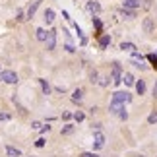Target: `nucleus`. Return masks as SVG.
<instances>
[{
    "label": "nucleus",
    "instance_id": "26",
    "mask_svg": "<svg viewBox=\"0 0 157 157\" xmlns=\"http://www.w3.org/2000/svg\"><path fill=\"white\" fill-rule=\"evenodd\" d=\"M147 58H149V62H151V64L155 66V68H157V58H155V54H149Z\"/></svg>",
    "mask_w": 157,
    "mask_h": 157
},
{
    "label": "nucleus",
    "instance_id": "24",
    "mask_svg": "<svg viewBox=\"0 0 157 157\" xmlns=\"http://www.w3.org/2000/svg\"><path fill=\"white\" fill-rule=\"evenodd\" d=\"M74 118H76V122H82V120L86 118V114H83V113H76V114H74Z\"/></svg>",
    "mask_w": 157,
    "mask_h": 157
},
{
    "label": "nucleus",
    "instance_id": "27",
    "mask_svg": "<svg viewBox=\"0 0 157 157\" xmlns=\"http://www.w3.org/2000/svg\"><path fill=\"white\" fill-rule=\"evenodd\" d=\"M35 146H37V147H43L45 146V138H39V140L35 142Z\"/></svg>",
    "mask_w": 157,
    "mask_h": 157
},
{
    "label": "nucleus",
    "instance_id": "23",
    "mask_svg": "<svg viewBox=\"0 0 157 157\" xmlns=\"http://www.w3.org/2000/svg\"><path fill=\"white\" fill-rule=\"evenodd\" d=\"M72 130H74V126H72V124H66L64 128H62V134H72Z\"/></svg>",
    "mask_w": 157,
    "mask_h": 157
},
{
    "label": "nucleus",
    "instance_id": "30",
    "mask_svg": "<svg viewBox=\"0 0 157 157\" xmlns=\"http://www.w3.org/2000/svg\"><path fill=\"white\" fill-rule=\"evenodd\" d=\"M62 118H64V120H70L72 114H70V113H62Z\"/></svg>",
    "mask_w": 157,
    "mask_h": 157
},
{
    "label": "nucleus",
    "instance_id": "10",
    "mask_svg": "<svg viewBox=\"0 0 157 157\" xmlns=\"http://www.w3.org/2000/svg\"><path fill=\"white\" fill-rule=\"evenodd\" d=\"M124 8H128V10L140 8V0H124Z\"/></svg>",
    "mask_w": 157,
    "mask_h": 157
},
{
    "label": "nucleus",
    "instance_id": "13",
    "mask_svg": "<svg viewBox=\"0 0 157 157\" xmlns=\"http://www.w3.org/2000/svg\"><path fill=\"white\" fill-rule=\"evenodd\" d=\"M122 80H124L126 86H136V78L132 76V74H128V72H126V74L122 76Z\"/></svg>",
    "mask_w": 157,
    "mask_h": 157
},
{
    "label": "nucleus",
    "instance_id": "3",
    "mask_svg": "<svg viewBox=\"0 0 157 157\" xmlns=\"http://www.w3.org/2000/svg\"><path fill=\"white\" fill-rule=\"evenodd\" d=\"M111 80H113V83H114V86H118V83L122 82V68H120V64H114V66H113Z\"/></svg>",
    "mask_w": 157,
    "mask_h": 157
},
{
    "label": "nucleus",
    "instance_id": "11",
    "mask_svg": "<svg viewBox=\"0 0 157 157\" xmlns=\"http://www.w3.org/2000/svg\"><path fill=\"white\" fill-rule=\"evenodd\" d=\"M43 20H45V23H47V25H51V23L54 21V10H51V8L47 10V12H45V17H43Z\"/></svg>",
    "mask_w": 157,
    "mask_h": 157
},
{
    "label": "nucleus",
    "instance_id": "15",
    "mask_svg": "<svg viewBox=\"0 0 157 157\" xmlns=\"http://www.w3.org/2000/svg\"><path fill=\"white\" fill-rule=\"evenodd\" d=\"M109 111H111L113 114H118L120 111H124V105H118V103H111V107H109Z\"/></svg>",
    "mask_w": 157,
    "mask_h": 157
},
{
    "label": "nucleus",
    "instance_id": "7",
    "mask_svg": "<svg viewBox=\"0 0 157 157\" xmlns=\"http://www.w3.org/2000/svg\"><path fill=\"white\" fill-rule=\"evenodd\" d=\"M87 12H91V14H99L101 12V4L97 0H89L87 2Z\"/></svg>",
    "mask_w": 157,
    "mask_h": 157
},
{
    "label": "nucleus",
    "instance_id": "14",
    "mask_svg": "<svg viewBox=\"0 0 157 157\" xmlns=\"http://www.w3.org/2000/svg\"><path fill=\"white\" fill-rule=\"evenodd\" d=\"M82 99H83V89H76V91L72 93V101H74V103H80Z\"/></svg>",
    "mask_w": 157,
    "mask_h": 157
},
{
    "label": "nucleus",
    "instance_id": "21",
    "mask_svg": "<svg viewBox=\"0 0 157 157\" xmlns=\"http://www.w3.org/2000/svg\"><path fill=\"white\" fill-rule=\"evenodd\" d=\"M122 14H124L126 17H134L136 12H134V10H128V8H122Z\"/></svg>",
    "mask_w": 157,
    "mask_h": 157
},
{
    "label": "nucleus",
    "instance_id": "2",
    "mask_svg": "<svg viewBox=\"0 0 157 157\" xmlns=\"http://www.w3.org/2000/svg\"><path fill=\"white\" fill-rule=\"evenodd\" d=\"M132 101V95L126 93V91H117L113 95V103H118V105H124V103H130Z\"/></svg>",
    "mask_w": 157,
    "mask_h": 157
},
{
    "label": "nucleus",
    "instance_id": "9",
    "mask_svg": "<svg viewBox=\"0 0 157 157\" xmlns=\"http://www.w3.org/2000/svg\"><path fill=\"white\" fill-rule=\"evenodd\" d=\"M39 4H41V0H37V2H33V4L27 8V17H29V20H33V16H35V12H37Z\"/></svg>",
    "mask_w": 157,
    "mask_h": 157
},
{
    "label": "nucleus",
    "instance_id": "34",
    "mask_svg": "<svg viewBox=\"0 0 157 157\" xmlns=\"http://www.w3.org/2000/svg\"><path fill=\"white\" fill-rule=\"evenodd\" d=\"M153 97H157V82H155V86H153Z\"/></svg>",
    "mask_w": 157,
    "mask_h": 157
},
{
    "label": "nucleus",
    "instance_id": "16",
    "mask_svg": "<svg viewBox=\"0 0 157 157\" xmlns=\"http://www.w3.org/2000/svg\"><path fill=\"white\" fill-rule=\"evenodd\" d=\"M136 91H138V95H144V93H146V82H144V80L136 82Z\"/></svg>",
    "mask_w": 157,
    "mask_h": 157
},
{
    "label": "nucleus",
    "instance_id": "25",
    "mask_svg": "<svg viewBox=\"0 0 157 157\" xmlns=\"http://www.w3.org/2000/svg\"><path fill=\"white\" fill-rule=\"evenodd\" d=\"M43 126H45V124H41V122H33L31 128H33V130H43Z\"/></svg>",
    "mask_w": 157,
    "mask_h": 157
},
{
    "label": "nucleus",
    "instance_id": "6",
    "mask_svg": "<svg viewBox=\"0 0 157 157\" xmlns=\"http://www.w3.org/2000/svg\"><path fill=\"white\" fill-rule=\"evenodd\" d=\"M132 64H134L136 68H140V70H147V66H146V64H142V56H140L138 52L132 54Z\"/></svg>",
    "mask_w": 157,
    "mask_h": 157
},
{
    "label": "nucleus",
    "instance_id": "19",
    "mask_svg": "<svg viewBox=\"0 0 157 157\" xmlns=\"http://www.w3.org/2000/svg\"><path fill=\"white\" fill-rule=\"evenodd\" d=\"M151 29H153V23H151V20L147 17V20L144 21V31H146V33H151Z\"/></svg>",
    "mask_w": 157,
    "mask_h": 157
},
{
    "label": "nucleus",
    "instance_id": "5",
    "mask_svg": "<svg viewBox=\"0 0 157 157\" xmlns=\"http://www.w3.org/2000/svg\"><path fill=\"white\" fill-rule=\"evenodd\" d=\"M93 146H95V149H101L105 146V136L101 134V132H97V134L93 136Z\"/></svg>",
    "mask_w": 157,
    "mask_h": 157
},
{
    "label": "nucleus",
    "instance_id": "1",
    "mask_svg": "<svg viewBox=\"0 0 157 157\" xmlns=\"http://www.w3.org/2000/svg\"><path fill=\"white\" fill-rule=\"evenodd\" d=\"M0 82H4V83H17V74L14 70H4V72H0Z\"/></svg>",
    "mask_w": 157,
    "mask_h": 157
},
{
    "label": "nucleus",
    "instance_id": "18",
    "mask_svg": "<svg viewBox=\"0 0 157 157\" xmlns=\"http://www.w3.org/2000/svg\"><path fill=\"white\" fill-rule=\"evenodd\" d=\"M35 33H37V39H39V41H45V39H47V33H49V31H47V29H43V27H39Z\"/></svg>",
    "mask_w": 157,
    "mask_h": 157
},
{
    "label": "nucleus",
    "instance_id": "20",
    "mask_svg": "<svg viewBox=\"0 0 157 157\" xmlns=\"http://www.w3.org/2000/svg\"><path fill=\"white\" fill-rule=\"evenodd\" d=\"M120 49H122V51H130V52H134V51H136V47L132 45V43H120Z\"/></svg>",
    "mask_w": 157,
    "mask_h": 157
},
{
    "label": "nucleus",
    "instance_id": "28",
    "mask_svg": "<svg viewBox=\"0 0 157 157\" xmlns=\"http://www.w3.org/2000/svg\"><path fill=\"white\" fill-rule=\"evenodd\" d=\"M89 78H91V82L95 83V82H97V72H95V70H93V72H91V74H89Z\"/></svg>",
    "mask_w": 157,
    "mask_h": 157
},
{
    "label": "nucleus",
    "instance_id": "29",
    "mask_svg": "<svg viewBox=\"0 0 157 157\" xmlns=\"http://www.w3.org/2000/svg\"><path fill=\"white\" fill-rule=\"evenodd\" d=\"M118 117L122 118V120H126V118H128V113H126V111H120V113H118Z\"/></svg>",
    "mask_w": 157,
    "mask_h": 157
},
{
    "label": "nucleus",
    "instance_id": "4",
    "mask_svg": "<svg viewBox=\"0 0 157 157\" xmlns=\"http://www.w3.org/2000/svg\"><path fill=\"white\" fill-rule=\"evenodd\" d=\"M45 43H47V51H52L54 47H56V31H54V29H51V31L47 33Z\"/></svg>",
    "mask_w": 157,
    "mask_h": 157
},
{
    "label": "nucleus",
    "instance_id": "35",
    "mask_svg": "<svg viewBox=\"0 0 157 157\" xmlns=\"http://www.w3.org/2000/svg\"><path fill=\"white\" fill-rule=\"evenodd\" d=\"M82 157H97V155H95V153H83Z\"/></svg>",
    "mask_w": 157,
    "mask_h": 157
},
{
    "label": "nucleus",
    "instance_id": "17",
    "mask_svg": "<svg viewBox=\"0 0 157 157\" xmlns=\"http://www.w3.org/2000/svg\"><path fill=\"white\" fill-rule=\"evenodd\" d=\"M39 83H41V87H43V93H45V95H49V93H51V86L47 83V80L39 78Z\"/></svg>",
    "mask_w": 157,
    "mask_h": 157
},
{
    "label": "nucleus",
    "instance_id": "33",
    "mask_svg": "<svg viewBox=\"0 0 157 157\" xmlns=\"http://www.w3.org/2000/svg\"><path fill=\"white\" fill-rule=\"evenodd\" d=\"M10 118V114H0V120H8Z\"/></svg>",
    "mask_w": 157,
    "mask_h": 157
},
{
    "label": "nucleus",
    "instance_id": "22",
    "mask_svg": "<svg viewBox=\"0 0 157 157\" xmlns=\"http://www.w3.org/2000/svg\"><path fill=\"white\" fill-rule=\"evenodd\" d=\"M147 122H149V124H155V122H157V111H155V113H151V114H149Z\"/></svg>",
    "mask_w": 157,
    "mask_h": 157
},
{
    "label": "nucleus",
    "instance_id": "32",
    "mask_svg": "<svg viewBox=\"0 0 157 157\" xmlns=\"http://www.w3.org/2000/svg\"><path fill=\"white\" fill-rule=\"evenodd\" d=\"M16 20H17V21H21V20H23V12H17V17H16Z\"/></svg>",
    "mask_w": 157,
    "mask_h": 157
},
{
    "label": "nucleus",
    "instance_id": "31",
    "mask_svg": "<svg viewBox=\"0 0 157 157\" xmlns=\"http://www.w3.org/2000/svg\"><path fill=\"white\" fill-rule=\"evenodd\" d=\"M93 21H95V27H97V29H101V21L97 20V17H93Z\"/></svg>",
    "mask_w": 157,
    "mask_h": 157
},
{
    "label": "nucleus",
    "instance_id": "8",
    "mask_svg": "<svg viewBox=\"0 0 157 157\" xmlns=\"http://www.w3.org/2000/svg\"><path fill=\"white\" fill-rule=\"evenodd\" d=\"M6 155L8 157H21V151L14 146H6Z\"/></svg>",
    "mask_w": 157,
    "mask_h": 157
},
{
    "label": "nucleus",
    "instance_id": "12",
    "mask_svg": "<svg viewBox=\"0 0 157 157\" xmlns=\"http://www.w3.org/2000/svg\"><path fill=\"white\" fill-rule=\"evenodd\" d=\"M109 45H111V37H109V35H101L99 37V47L101 49H107Z\"/></svg>",
    "mask_w": 157,
    "mask_h": 157
}]
</instances>
